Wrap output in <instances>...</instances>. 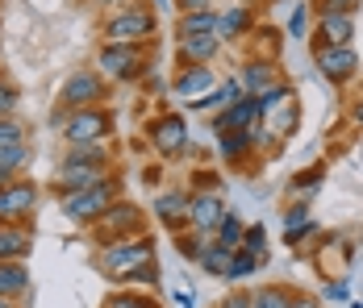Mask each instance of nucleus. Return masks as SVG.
Wrapping results in <instances>:
<instances>
[{"label":"nucleus","instance_id":"nucleus-43","mask_svg":"<svg viewBox=\"0 0 363 308\" xmlns=\"http://www.w3.org/2000/svg\"><path fill=\"white\" fill-rule=\"evenodd\" d=\"M218 308H251V292H247V287H234L230 296H221Z\"/></svg>","mask_w":363,"mask_h":308},{"label":"nucleus","instance_id":"nucleus-25","mask_svg":"<svg viewBox=\"0 0 363 308\" xmlns=\"http://www.w3.org/2000/svg\"><path fill=\"white\" fill-rule=\"evenodd\" d=\"M296 287L292 283H263L251 292V308H292Z\"/></svg>","mask_w":363,"mask_h":308},{"label":"nucleus","instance_id":"nucleus-21","mask_svg":"<svg viewBox=\"0 0 363 308\" xmlns=\"http://www.w3.org/2000/svg\"><path fill=\"white\" fill-rule=\"evenodd\" d=\"M34 250V225L0 221V258H30Z\"/></svg>","mask_w":363,"mask_h":308},{"label":"nucleus","instance_id":"nucleus-10","mask_svg":"<svg viewBox=\"0 0 363 308\" xmlns=\"http://www.w3.org/2000/svg\"><path fill=\"white\" fill-rule=\"evenodd\" d=\"M38 200H42V188L34 179L17 175L13 183L0 188V221H17V225H30L38 212Z\"/></svg>","mask_w":363,"mask_h":308},{"label":"nucleus","instance_id":"nucleus-3","mask_svg":"<svg viewBox=\"0 0 363 308\" xmlns=\"http://www.w3.org/2000/svg\"><path fill=\"white\" fill-rule=\"evenodd\" d=\"M113 200H121V175H109L101 183H88V188H75V192H59V212L72 221V225H92Z\"/></svg>","mask_w":363,"mask_h":308},{"label":"nucleus","instance_id":"nucleus-19","mask_svg":"<svg viewBox=\"0 0 363 308\" xmlns=\"http://www.w3.org/2000/svg\"><path fill=\"white\" fill-rule=\"evenodd\" d=\"M0 296L9 300L34 296V275L26 267V258H0Z\"/></svg>","mask_w":363,"mask_h":308},{"label":"nucleus","instance_id":"nucleus-47","mask_svg":"<svg viewBox=\"0 0 363 308\" xmlns=\"http://www.w3.org/2000/svg\"><path fill=\"white\" fill-rule=\"evenodd\" d=\"M347 117H351V121H355V125L363 130V96H359V101H351V108H347Z\"/></svg>","mask_w":363,"mask_h":308},{"label":"nucleus","instance_id":"nucleus-29","mask_svg":"<svg viewBox=\"0 0 363 308\" xmlns=\"http://www.w3.org/2000/svg\"><path fill=\"white\" fill-rule=\"evenodd\" d=\"M322 183H326V167L318 163V167H309V171H296L289 179V192L292 196H305V200H313L318 192H322Z\"/></svg>","mask_w":363,"mask_h":308},{"label":"nucleus","instance_id":"nucleus-1","mask_svg":"<svg viewBox=\"0 0 363 308\" xmlns=\"http://www.w3.org/2000/svg\"><path fill=\"white\" fill-rule=\"evenodd\" d=\"M117 175V163H113V146L109 142H79V146H67L59 167L50 175V192H75V188H88V183H101Z\"/></svg>","mask_w":363,"mask_h":308},{"label":"nucleus","instance_id":"nucleus-17","mask_svg":"<svg viewBox=\"0 0 363 308\" xmlns=\"http://www.w3.org/2000/svg\"><path fill=\"white\" fill-rule=\"evenodd\" d=\"M188 196H192V192H184V188H167V192L155 196V217H159L172 234H184V229H188Z\"/></svg>","mask_w":363,"mask_h":308},{"label":"nucleus","instance_id":"nucleus-37","mask_svg":"<svg viewBox=\"0 0 363 308\" xmlns=\"http://www.w3.org/2000/svg\"><path fill=\"white\" fill-rule=\"evenodd\" d=\"M347 300H351L347 275H326V283H322V304H347Z\"/></svg>","mask_w":363,"mask_h":308},{"label":"nucleus","instance_id":"nucleus-2","mask_svg":"<svg viewBox=\"0 0 363 308\" xmlns=\"http://www.w3.org/2000/svg\"><path fill=\"white\" fill-rule=\"evenodd\" d=\"M159 258V241L155 234H138V238H121V241H105L96 254H92V271L121 283L130 271H138L146 263Z\"/></svg>","mask_w":363,"mask_h":308},{"label":"nucleus","instance_id":"nucleus-42","mask_svg":"<svg viewBox=\"0 0 363 308\" xmlns=\"http://www.w3.org/2000/svg\"><path fill=\"white\" fill-rule=\"evenodd\" d=\"M309 8L313 13H355L359 17L363 0H309Z\"/></svg>","mask_w":363,"mask_h":308},{"label":"nucleus","instance_id":"nucleus-16","mask_svg":"<svg viewBox=\"0 0 363 308\" xmlns=\"http://www.w3.org/2000/svg\"><path fill=\"white\" fill-rule=\"evenodd\" d=\"M218 88V71L209 67V63H196V67H180V75L172 79V92L180 96L184 104L196 101V96H205V92H213Z\"/></svg>","mask_w":363,"mask_h":308},{"label":"nucleus","instance_id":"nucleus-32","mask_svg":"<svg viewBox=\"0 0 363 308\" xmlns=\"http://www.w3.org/2000/svg\"><path fill=\"white\" fill-rule=\"evenodd\" d=\"M101 308H159V300H155L150 292H143V287H121V292H113Z\"/></svg>","mask_w":363,"mask_h":308},{"label":"nucleus","instance_id":"nucleus-5","mask_svg":"<svg viewBox=\"0 0 363 308\" xmlns=\"http://www.w3.org/2000/svg\"><path fill=\"white\" fill-rule=\"evenodd\" d=\"M146 67H150V42H105L96 50V71L117 84L138 79Z\"/></svg>","mask_w":363,"mask_h":308},{"label":"nucleus","instance_id":"nucleus-26","mask_svg":"<svg viewBox=\"0 0 363 308\" xmlns=\"http://www.w3.org/2000/svg\"><path fill=\"white\" fill-rule=\"evenodd\" d=\"M230 258H234V250H225L221 241L209 238V241H205V250L196 254V267H201L205 275H213V279H221V275L230 271Z\"/></svg>","mask_w":363,"mask_h":308},{"label":"nucleus","instance_id":"nucleus-41","mask_svg":"<svg viewBox=\"0 0 363 308\" xmlns=\"http://www.w3.org/2000/svg\"><path fill=\"white\" fill-rule=\"evenodd\" d=\"M17 142H30V130L17 117H0V146H17Z\"/></svg>","mask_w":363,"mask_h":308},{"label":"nucleus","instance_id":"nucleus-44","mask_svg":"<svg viewBox=\"0 0 363 308\" xmlns=\"http://www.w3.org/2000/svg\"><path fill=\"white\" fill-rule=\"evenodd\" d=\"M292 308H326V304H322V296H309V292H296V296H292Z\"/></svg>","mask_w":363,"mask_h":308},{"label":"nucleus","instance_id":"nucleus-27","mask_svg":"<svg viewBox=\"0 0 363 308\" xmlns=\"http://www.w3.org/2000/svg\"><path fill=\"white\" fill-rule=\"evenodd\" d=\"M263 125H267L276 137H292V134H296V125H301V101L280 104L276 113H267V117H263Z\"/></svg>","mask_w":363,"mask_h":308},{"label":"nucleus","instance_id":"nucleus-30","mask_svg":"<svg viewBox=\"0 0 363 308\" xmlns=\"http://www.w3.org/2000/svg\"><path fill=\"white\" fill-rule=\"evenodd\" d=\"M259 267H267V258H259V254H251V250H242V246H238V250H234V258H230V271L221 275V279H225V283H238V279H251Z\"/></svg>","mask_w":363,"mask_h":308},{"label":"nucleus","instance_id":"nucleus-11","mask_svg":"<svg viewBox=\"0 0 363 308\" xmlns=\"http://www.w3.org/2000/svg\"><path fill=\"white\" fill-rule=\"evenodd\" d=\"M309 46H355V13H313Z\"/></svg>","mask_w":363,"mask_h":308},{"label":"nucleus","instance_id":"nucleus-13","mask_svg":"<svg viewBox=\"0 0 363 308\" xmlns=\"http://www.w3.org/2000/svg\"><path fill=\"white\" fill-rule=\"evenodd\" d=\"M259 25V17H255L251 0H230V8H221L218 13V42L221 46H230V42H242V38H251V30Z\"/></svg>","mask_w":363,"mask_h":308},{"label":"nucleus","instance_id":"nucleus-6","mask_svg":"<svg viewBox=\"0 0 363 308\" xmlns=\"http://www.w3.org/2000/svg\"><path fill=\"white\" fill-rule=\"evenodd\" d=\"M88 229H92V241H101V246H105V241H121V238H138V234H146V208L138 205V200H125V196H121V200H113Z\"/></svg>","mask_w":363,"mask_h":308},{"label":"nucleus","instance_id":"nucleus-31","mask_svg":"<svg viewBox=\"0 0 363 308\" xmlns=\"http://www.w3.org/2000/svg\"><path fill=\"white\" fill-rule=\"evenodd\" d=\"M242 229H247V221H242L238 212L225 208V217H221L218 229H213V241H221L225 250H238V246H242Z\"/></svg>","mask_w":363,"mask_h":308},{"label":"nucleus","instance_id":"nucleus-4","mask_svg":"<svg viewBox=\"0 0 363 308\" xmlns=\"http://www.w3.org/2000/svg\"><path fill=\"white\" fill-rule=\"evenodd\" d=\"M155 34H159V17L143 0H130V4L113 8L101 21V38L105 42H155Z\"/></svg>","mask_w":363,"mask_h":308},{"label":"nucleus","instance_id":"nucleus-34","mask_svg":"<svg viewBox=\"0 0 363 308\" xmlns=\"http://www.w3.org/2000/svg\"><path fill=\"white\" fill-rule=\"evenodd\" d=\"M309 221H313V200H305V196H296V200L284 208V217H280L284 234H296V229H305Z\"/></svg>","mask_w":363,"mask_h":308},{"label":"nucleus","instance_id":"nucleus-33","mask_svg":"<svg viewBox=\"0 0 363 308\" xmlns=\"http://www.w3.org/2000/svg\"><path fill=\"white\" fill-rule=\"evenodd\" d=\"M280 34L284 30H276V25H255V59H280Z\"/></svg>","mask_w":363,"mask_h":308},{"label":"nucleus","instance_id":"nucleus-18","mask_svg":"<svg viewBox=\"0 0 363 308\" xmlns=\"http://www.w3.org/2000/svg\"><path fill=\"white\" fill-rule=\"evenodd\" d=\"M259 121H263V117H259L255 96H238L234 104L218 108V117H213V134H225V130H251V125H259Z\"/></svg>","mask_w":363,"mask_h":308},{"label":"nucleus","instance_id":"nucleus-52","mask_svg":"<svg viewBox=\"0 0 363 308\" xmlns=\"http://www.w3.org/2000/svg\"><path fill=\"white\" fill-rule=\"evenodd\" d=\"M155 4H159V8H163V4H167V0H155Z\"/></svg>","mask_w":363,"mask_h":308},{"label":"nucleus","instance_id":"nucleus-14","mask_svg":"<svg viewBox=\"0 0 363 308\" xmlns=\"http://www.w3.org/2000/svg\"><path fill=\"white\" fill-rule=\"evenodd\" d=\"M150 146L163 154V159H176L184 146H188V125H184L180 113H159L150 121Z\"/></svg>","mask_w":363,"mask_h":308},{"label":"nucleus","instance_id":"nucleus-9","mask_svg":"<svg viewBox=\"0 0 363 308\" xmlns=\"http://www.w3.org/2000/svg\"><path fill=\"white\" fill-rule=\"evenodd\" d=\"M63 142L67 146H79V142H109L113 137V117L105 104H92V108H75L67 113V121H63Z\"/></svg>","mask_w":363,"mask_h":308},{"label":"nucleus","instance_id":"nucleus-39","mask_svg":"<svg viewBox=\"0 0 363 308\" xmlns=\"http://www.w3.org/2000/svg\"><path fill=\"white\" fill-rule=\"evenodd\" d=\"M17 108H21V88L0 75V117H17Z\"/></svg>","mask_w":363,"mask_h":308},{"label":"nucleus","instance_id":"nucleus-20","mask_svg":"<svg viewBox=\"0 0 363 308\" xmlns=\"http://www.w3.org/2000/svg\"><path fill=\"white\" fill-rule=\"evenodd\" d=\"M221 55L218 34H192V38H176V59L180 67H196V63H213Z\"/></svg>","mask_w":363,"mask_h":308},{"label":"nucleus","instance_id":"nucleus-7","mask_svg":"<svg viewBox=\"0 0 363 308\" xmlns=\"http://www.w3.org/2000/svg\"><path fill=\"white\" fill-rule=\"evenodd\" d=\"M309 55H313V67L318 75L334 84V88H347V84H355L363 71V59L355 46H309Z\"/></svg>","mask_w":363,"mask_h":308},{"label":"nucleus","instance_id":"nucleus-22","mask_svg":"<svg viewBox=\"0 0 363 308\" xmlns=\"http://www.w3.org/2000/svg\"><path fill=\"white\" fill-rule=\"evenodd\" d=\"M218 150H221V159H225L230 167L251 163V154H255L251 130H225V134H218Z\"/></svg>","mask_w":363,"mask_h":308},{"label":"nucleus","instance_id":"nucleus-48","mask_svg":"<svg viewBox=\"0 0 363 308\" xmlns=\"http://www.w3.org/2000/svg\"><path fill=\"white\" fill-rule=\"evenodd\" d=\"M63 121H67V108L55 104V113H50V130H63Z\"/></svg>","mask_w":363,"mask_h":308},{"label":"nucleus","instance_id":"nucleus-8","mask_svg":"<svg viewBox=\"0 0 363 308\" xmlns=\"http://www.w3.org/2000/svg\"><path fill=\"white\" fill-rule=\"evenodd\" d=\"M109 101V79L101 75L96 67H79L72 71L67 79H63V88H59V104L75 113V108H92V104H105Z\"/></svg>","mask_w":363,"mask_h":308},{"label":"nucleus","instance_id":"nucleus-46","mask_svg":"<svg viewBox=\"0 0 363 308\" xmlns=\"http://www.w3.org/2000/svg\"><path fill=\"white\" fill-rule=\"evenodd\" d=\"M176 8L188 13V8H213V0H176Z\"/></svg>","mask_w":363,"mask_h":308},{"label":"nucleus","instance_id":"nucleus-15","mask_svg":"<svg viewBox=\"0 0 363 308\" xmlns=\"http://www.w3.org/2000/svg\"><path fill=\"white\" fill-rule=\"evenodd\" d=\"M234 79L242 84L247 96H259L263 88H272V84L284 79V75H280V59H255V55H247V59L238 63V75H234Z\"/></svg>","mask_w":363,"mask_h":308},{"label":"nucleus","instance_id":"nucleus-36","mask_svg":"<svg viewBox=\"0 0 363 308\" xmlns=\"http://www.w3.org/2000/svg\"><path fill=\"white\" fill-rule=\"evenodd\" d=\"M242 250H251L259 258H267L272 263V246H267V225H247L242 229Z\"/></svg>","mask_w":363,"mask_h":308},{"label":"nucleus","instance_id":"nucleus-38","mask_svg":"<svg viewBox=\"0 0 363 308\" xmlns=\"http://www.w3.org/2000/svg\"><path fill=\"white\" fill-rule=\"evenodd\" d=\"M159 279H163V271H159V258L155 263H146V267H138V271H130L125 279H121V287H159Z\"/></svg>","mask_w":363,"mask_h":308},{"label":"nucleus","instance_id":"nucleus-12","mask_svg":"<svg viewBox=\"0 0 363 308\" xmlns=\"http://www.w3.org/2000/svg\"><path fill=\"white\" fill-rule=\"evenodd\" d=\"M225 217V200H221L218 188H196L192 196H188V229H196V234H213L218 229V221Z\"/></svg>","mask_w":363,"mask_h":308},{"label":"nucleus","instance_id":"nucleus-50","mask_svg":"<svg viewBox=\"0 0 363 308\" xmlns=\"http://www.w3.org/2000/svg\"><path fill=\"white\" fill-rule=\"evenodd\" d=\"M0 308H21L17 300H9V296H0Z\"/></svg>","mask_w":363,"mask_h":308},{"label":"nucleus","instance_id":"nucleus-51","mask_svg":"<svg viewBox=\"0 0 363 308\" xmlns=\"http://www.w3.org/2000/svg\"><path fill=\"white\" fill-rule=\"evenodd\" d=\"M347 308H363V300H355V296H351V300H347Z\"/></svg>","mask_w":363,"mask_h":308},{"label":"nucleus","instance_id":"nucleus-35","mask_svg":"<svg viewBox=\"0 0 363 308\" xmlns=\"http://www.w3.org/2000/svg\"><path fill=\"white\" fill-rule=\"evenodd\" d=\"M309 30H313V8H309V0H301V4L292 8V17H289V30H284V34L301 42V38H309Z\"/></svg>","mask_w":363,"mask_h":308},{"label":"nucleus","instance_id":"nucleus-28","mask_svg":"<svg viewBox=\"0 0 363 308\" xmlns=\"http://www.w3.org/2000/svg\"><path fill=\"white\" fill-rule=\"evenodd\" d=\"M296 101V88H292V79H276L272 88H263L259 96H255V104H259V117H267V113H276L280 104Z\"/></svg>","mask_w":363,"mask_h":308},{"label":"nucleus","instance_id":"nucleus-49","mask_svg":"<svg viewBox=\"0 0 363 308\" xmlns=\"http://www.w3.org/2000/svg\"><path fill=\"white\" fill-rule=\"evenodd\" d=\"M92 4H101V8H121V4H130V0H92Z\"/></svg>","mask_w":363,"mask_h":308},{"label":"nucleus","instance_id":"nucleus-23","mask_svg":"<svg viewBox=\"0 0 363 308\" xmlns=\"http://www.w3.org/2000/svg\"><path fill=\"white\" fill-rule=\"evenodd\" d=\"M34 163V146L30 142H17V146H0V188L13 183L17 175Z\"/></svg>","mask_w":363,"mask_h":308},{"label":"nucleus","instance_id":"nucleus-40","mask_svg":"<svg viewBox=\"0 0 363 308\" xmlns=\"http://www.w3.org/2000/svg\"><path fill=\"white\" fill-rule=\"evenodd\" d=\"M205 241H209L205 234H196V229H184V234H176V250H180L188 263H196V254L205 250Z\"/></svg>","mask_w":363,"mask_h":308},{"label":"nucleus","instance_id":"nucleus-24","mask_svg":"<svg viewBox=\"0 0 363 308\" xmlns=\"http://www.w3.org/2000/svg\"><path fill=\"white\" fill-rule=\"evenodd\" d=\"M213 30H218V8H188L176 17V38L213 34Z\"/></svg>","mask_w":363,"mask_h":308},{"label":"nucleus","instance_id":"nucleus-45","mask_svg":"<svg viewBox=\"0 0 363 308\" xmlns=\"http://www.w3.org/2000/svg\"><path fill=\"white\" fill-rule=\"evenodd\" d=\"M176 304L180 308H196V296H192L188 287H176Z\"/></svg>","mask_w":363,"mask_h":308}]
</instances>
